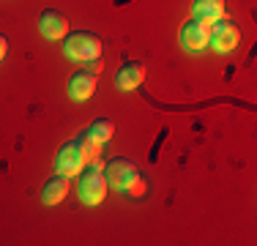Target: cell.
<instances>
[{
  "instance_id": "obj_1",
  "label": "cell",
  "mask_w": 257,
  "mask_h": 246,
  "mask_svg": "<svg viewBox=\"0 0 257 246\" xmlns=\"http://www.w3.org/2000/svg\"><path fill=\"white\" fill-rule=\"evenodd\" d=\"M104 178L112 189L118 192H128V194H143L145 183L140 178V170L134 167L128 159H109L107 170H104Z\"/></svg>"
},
{
  "instance_id": "obj_2",
  "label": "cell",
  "mask_w": 257,
  "mask_h": 246,
  "mask_svg": "<svg viewBox=\"0 0 257 246\" xmlns=\"http://www.w3.org/2000/svg\"><path fill=\"white\" fill-rule=\"evenodd\" d=\"M63 49L71 60H96L101 55V39L96 33L79 30V33H71L69 39H66Z\"/></svg>"
},
{
  "instance_id": "obj_3",
  "label": "cell",
  "mask_w": 257,
  "mask_h": 246,
  "mask_svg": "<svg viewBox=\"0 0 257 246\" xmlns=\"http://www.w3.org/2000/svg\"><path fill=\"white\" fill-rule=\"evenodd\" d=\"M107 194V178L99 167H88L85 172H79V197L88 205H99Z\"/></svg>"
},
{
  "instance_id": "obj_4",
  "label": "cell",
  "mask_w": 257,
  "mask_h": 246,
  "mask_svg": "<svg viewBox=\"0 0 257 246\" xmlns=\"http://www.w3.org/2000/svg\"><path fill=\"white\" fill-rule=\"evenodd\" d=\"M208 39H211V25L203 20H189L181 28V44L189 49V52H200V49L208 47Z\"/></svg>"
},
{
  "instance_id": "obj_5",
  "label": "cell",
  "mask_w": 257,
  "mask_h": 246,
  "mask_svg": "<svg viewBox=\"0 0 257 246\" xmlns=\"http://www.w3.org/2000/svg\"><path fill=\"white\" fill-rule=\"evenodd\" d=\"M241 39V30L235 28L227 20H216L211 25V39H208V47H213L216 52H230L232 47Z\"/></svg>"
},
{
  "instance_id": "obj_6",
  "label": "cell",
  "mask_w": 257,
  "mask_h": 246,
  "mask_svg": "<svg viewBox=\"0 0 257 246\" xmlns=\"http://www.w3.org/2000/svg\"><path fill=\"white\" fill-rule=\"evenodd\" d=\"M55 167H58V175H79L85 167V156H82V151H79V145H77V140L74 143H66L63 148H60V153H58V159H55Z\"/></svg>"
},
{
  "instance_id": "obj_7",
  "label": "cell",
  "mask_w": 257,
  "mask_h": 246,
  "mask_svg": "<svg viewBox=\"0 0 257 246\" xmlns=\"http://www.w3.org/2000/svg\"><path fill=\"white\" fill-rule=\"evenodd\" d=\"M39 28H41V33H44L47 39L58 41V39H63V36H66V30H69V22H66V17L60 14V11L47 9V11H41Z\"/></svg>"
},
{
  "instance_id": "obj_8",
  "label": "cell",
  "mask_w": 257,
  "mask_h": 246,
  "mask_svg": "<svg viewBox=\"0 0 257 246\" xmlns=\"http://www.w3.org/2000/svg\"><path fill=\"white\" fill-rule=\"evenodd\" d=\"M145 79V66L137 63V60H132V63H123L115 74V85H118L120 90H134L140 88Z\"/></svg>"
},
{
  "instance_id": "obj_9",
  "label": "cell",
  "mask_w": 257,
  "mask_h": 246,
  "mask_svg": "<svg viewBox=\"0 0 257 246\" xmlns=\"http://www.w3.org/2000/svg\"><path fill=\"white\" fill-rule=\"evenodd\" d=\"M96 90V77L90 71H77L69 82V96L74 101H88Z\"/></svg>"
},
{
  "instance_id": "obj_10",
  "label": "cell",
  "mask_w": 257,
  "mask_h": 246,
  "mask_svg": "<svg viewBox=\"0 0 257 246\" xmlns=\"http://www.w3.org/2000/svg\"><path fill=\"white\" fill-rule=\"evenodd\" d=\"M66 194H69V178H63V175H52L44 183V189H41V200L47 205H58Z\"/></svg>"
},
{
  "instance_id": "obj_11",
  "label": "cell",
  "mask_w": 257,
  "mask_h": 246,
  "mask_svg": "<svg viewBox=\"0 0 257 246\" xmlns=\"http://www.w3.org/2000/svg\"><path fill=\"white\" fill-rule=\"evenodd\" d=\"M192 11L197 20L213 25L216 20H222V14H224V0H194Z\"/></svg>"
},
{
  "instance_id": "obj_12",
  "label": "cell",
  "mask_w": 257,
  "mask_h": 246,
  "mask_svg": "<svg viewBox=\"0 0 257 246\" xmlns=\"http://www.w3.org/2000/svg\"><path fill=\"white\" fill-rule=\"evenodd\" d=\"M88 132L93 134V140L101 145V143H107V140L115 134V123H112V120H107V118H99V120H93V123H90V129H88Z\"/></svg>"
},
{
  "instance_id": "obj_13",
  "label": "cell",
  "mask_w": 257,
  "mask_h": 246,
  "mask_svg": "<svg viewBox=\"0 0 257 246\" xmlns=\"http://www.w3.org/2000/svg\"><path fill=\"white\" fill-rule=\"evenodd\" d=\"M77 145H79V151H82V156H85V162H93V159H99V143L93 140V134L85 129L82 134H79V140H77Z\"/></svg>"
},
{
  "instance_id": "obj_14",
  "label": "cell",
  "mask_w": 257,
  "mask_h": 246,
  "mask_svg": "<svg viewBox=\"0 0 257 246\" xmlns=\"http://www.w3.org/2000/svg\"><path fill=\"white\" fill-rule=\"evenodd\" d=\"M85 71H90V74L96 77V74L101 71V60H99V58H96V60H88V69H85Z\"/></svg>"
},
{
  "instance_id": "obj_15",
  "label": "cell",
  "mask_w": 257,
  "mask_h": 246,
  "mask_svg": "<svg viewBox=\"0 0 257 246\" xmlns=\"http://www.w3.org/2000/svg\"><path fill=\"white\" fill-rule=\"evenodd\" d=\"M6 52H9V39H6L3 33H0V60L6 58Z\"/></svg>"
}]
</instances>
